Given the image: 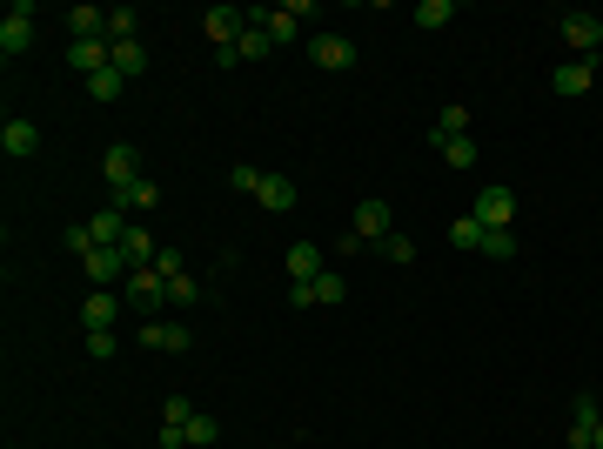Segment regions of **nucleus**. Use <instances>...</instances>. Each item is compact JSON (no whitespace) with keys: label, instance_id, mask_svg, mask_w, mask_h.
Here are the masks:
<instances>
[{"label":"nucleus","instance_id":"nucleus-33","mask_svg":"<svg viewBox=\"0 0 603 449\" xmlns=\"http://www.w3.org/2000/svg\"><path fill=\"white\" fill-rule=\"evenodd\" d=\"M88 94H94V101H101V108H108V101H121V74H114V68L88 74Z\"/></svg>","mask_w":603,"mask_h":449},{"label":"nucleus","instance_id":"nucleus-36","mask_svg":"<svg viewBox=\"0 0 603 449\" xmlns=\"http://www.w3.org/2000/svg\"><path fill=\"white\" fill-rule=\"evenodd\" d=\"M114 349H121V329H94V336H88V356L94 362H108Z\"/></svg>","mask_w":603,"mask_h":449},{"label":"nucleus","instance_id":"nucleus-37","mask_svg":"<svg viewBox=\"0 0 603 449\" xmlns=\"http://www.w3.org/2000/svg\"><path fill=\"white\" fill-rule=\"evenodd\" d=\"M161 423H181V429H188V423H195V403H188V396H168V409H161Z\"/></svg>","mask_w":603,"mask_h":449},{"label":"nucleus","instance_id":"nucleus-39","mask_svg":"<svg viewBox=\"0 0 603 449\" xmlns=\"http://www.w3.org/2000/svg\"><path fill=\"white\" fill-rule=\"evenodd\" d=\"M590 449H603V423H597V429H590Z\"/></svg>","mask_w":603,"mask_h":449},{"label":"nucleus","instance_id":"nucleus-20","mask_svg":"<svg viewBox=\"0 0 603 449\" xmlns=\"http://www.w3.org/2000/svg\"><path fill=\"white\" fill-rule=\"evenodd\" d=\"M121 255H128V269H148V262L161 255V242H155L141 222H128V235H121Z\"/></svg>","mask_w":603,"mask_h":449},{"label":"nucleus","instance_id":"nucleus-14","mask_svg":"<svg viewBox=\"0 0 603 449\" xmlns=\"http://www.w3.org/2000/svg\"><path fill=\"white\" fill-rule=\"evenodd\" d=\"M356 235H362V242H389V235H396V228H389V202H382V195L356 202Z\"/></svg>","mask_w":603,"mask_h":449},{"label":"nucleus","instance_id":"nucleus-28","mask_svg":"<svg viewBox=\"0 0 603 449\" xmlns=\"http://www.w3.org/2000/svg\"><path fill=\"white\" fill-rule=\"evenodd\" d=\"M201 295H208V289H201V282H195V275H175V282H168V309H195V302H201Z\"/></svg>","mask_w":603,"mask_h":449},{"label":"nucleus","instance_id":"nucleus-25","mask_svg":"<svg viewBox=\"0 0 603 449\" xmlns=\"http://www.w3.org/2000/svg\"><path fill=\"white\" fill-rule=\"evenodd\" d=\"M409 21L423 27V34H436V27H449V21H456V0H423V7H416Z\"/></svg>","mask_w":603,"mask_h":449},{"label":"nucleus","instance_id":"nucleus-16","mask_svg":"<svg viewBox=\"0 0 603 449\" xmlns=\"http://www.w3.org/2000/svg\"><path fill=\"white\" fill-rule=\"evenodd\" d=\"M101 175H108L114 188H128V181H141V155H134L128 141H114L108 155H101Z\"/></svg>","mask_w":603,"mask_h":449},{"label":"nucleus","instance_id":"nucleus-15","mask_svg":"<svg viewBox=\"0 0 603 449\" xmlns=\"http://www.w3.org/2000/svg\"><path fill=\"white\" fill-rule=\"evenodd\" d=\"M603 423L597 396H570V449H590V429Z\"/></svg>","mask_w":603,"mask_h":449},{"label":"nucleus","instance_id":"nucleus-23","mask_svg":"<svg viewBox=\"0 0 603 449\" xmlns=\"http://www.w3.org/2000/svg\"><path fill=\"white\" fill-rule=\"evenodd\" d=\"M108 47H114V61H108V68L121 74V81H134V74H148V47H141V41H108Z\"/></svg>","mask_w":603,"mask_h":449},{"label":"nucleus","instance_id":"nucleus-26","mask_svg":"<svg viewBox=\"0 0 603 449\" xmlns=\"http://www.w3.org/2000/svg\"><path fill=\"white\" fill-rule=\"evenodd\" d=\"M108 41H141V14L134 7H108Z\"/></svg>","mask_w":603,"mask_h":449},{"label":"nucleus","instance_id":"nucleus-31","mask_svg":"<svg viewBox=\"0 0 603 449\" xmlns=\"http://www.w3.org/2000/svg\"><path fill=\"white\" fill-rule=\"evenodd\" d=\"M188 443H195V449L222 443V423H215V416H208V409H195V423H188Z\"/></svg>","mask_w":603,"mask_h":449},{"label":"nucleus","instance_id":"nucleus-32","mask_svg":"<svg viewBox=\"0 0 603 449\" xmlns=\"http://www.w3.org/2000/svg\"><path fill=\"white\" fill-rule=\"evenodd\" d=\"M449 242L456 248H483V222H476V215H456V222H449Z\"/></svg>","mask_w":603,"mask_h":449},{"label":"nucleus","instance_id":"nucleus-3","mask_svg":"<svg viewBox=\"0 0 603 449\" xmlns=\"http://www.w3.org/2000/svg\"><path fill=\"white\" fill-rule=\"evenodd\" d=\"M342 295H349V282H342L335 269H322L315 282H289V309H315V302H322V309H335Z\"/></svg>","mask_w":603,"mask_h":449},{"label":"nucleus","instance_id":"nucleus-6","mask_svg":"<svg viewBox=\"0 0 603 449\" xmlns=\"http://www.w3.org/2000/svg\"><path fill=\"white\" fill-rule=\"evenodd\" d=\"M590 81H597V61H590V54H570L563 68H550V94H563V101L590 94Z\"/></svg>","mask_w":603,"mask_h":449},{"label":"nucleus","instance_id":"nucleus-11","mask_svg":"<svg viewBox=\"0 0 603 449\" xmlns=\"http://www.w3.org/2000/svg\"><path fill=\"white\" fill-rule=\"evenodd\" d=\"M309 54H315V68H329V74L356 68V41H342V34H315Z\"/></svg>","mask_w":603,"mask_h":449},{"label":"nucleus","instance_id":"nucleus-34","mask_svg":"<svg viewBox=\"0 0 603 449\" xmlns=\"http://www.w3.org/2000/svg\"><path fill=\"white\" fill-rule=\"evenodd\" d=\"M476 255H490V262H510V255H516V235H510V228H496V235H483V248H476Z\"/></svg>","mask_w":603,"mask_h":449},{"label":"nucleus","instance_id":"nucleus-21","mask_svg":"<svg viewBox=\"0 0 603 449\" xmlns=\"http://www.w3.org/2000/svg\"><path fill=\"white\" fill-rule=\"evenodd\" d=\"M155 202H161L155 181H128V188H114V208H121V215H148Z\"/></svg>","mask_w":603,"mask_h":449},{"label":"nucleus","instance_id":"nucleus-7","mask_svg":"<svg viewBox=\"0 0 603 449\" xmlns=\"http://www.w3.org/2000/svg\"><path fill=\"white\" fill-rule=\"evenodd\" d=\"M0 155L7 161H34L41 155V128L21 121V114H7V121H0Z\"/></svg>","mask_w":603,"mask_h":449},{"label":"nucleus","instance_id":"nucleus-1","mask_svg":"<svg viewBox=\"0 0 603 449\" xmlns=\"http://www.w3.org/2000/svg\"><path fill=\"white\" fill-rule=\"evenodd\" d=\"M121 295H128V309L141 315V322H161V315H168V282H161L155 262H148V269H128Z\"/></svg>","mask_w":603,"mask_h":449},{"label":"nucleus","instance_id":"nucleus-29","mask_svg":"<svg viewBox=\"0 0 603 449\" xmlns=\"http://www.w3.org/2000/svg\"><path fill=\"white\" fill-rule=\"evenodd\" d=\"M235 54H242V61H268V54H275V41H268L262 27L248 21V27H242V41H235Z\"/></svg>","mask_w":603,"mask_h":449},{"label":"nucleus","instance_id":"nucleus-13","mask_svg":"<svg viewBox=\"0 0 603 449\" xmlns=\"http://www.w3.org/2000/svg\"><path fill=\"white\" fill-rule=\"evenodd\" d=\"M114 322H121V295H114V289H94L88 302H81V329L94 336V329H114Z\"/></svg>","mask_w":603,"mask_h":449},{"label":"nucleus","instance_id":"nucleus-18","mask_svg":"<svg viewBox=\"0 0 603 449\" xmlns=\"http://www.w3.org/2000/svg\"><path fill=\"white\" fill-rule=\"evenodd\" d=\"M322 269H329L322 242H295V248H289V282H315Z\"/></svg>","mask_w":603,"mask_h":449},{"label":"nucleus","instance_id":"nucleus-2","mask_svg":"<svg viewBox=\"0 0 603 449\" xmlns=\"http://www.w3.org/2000/svg\"><path fill=\"white\" fill-rule=\"evenodd\" d=\"M469 215L483 222V235L510 228V222H516V188H503V181H483V188H476V202H469Z\"/></svg>","mask_w":603,"mask_h":449},{"label":"nucleus","instance_id":"nucleus-17","mask_svg":"<svg viewBox=\"0 0 603 449\" xmlns=\"http://www.w3.org/2000/svg\"><path fill=\"white\" fill-rule=\"evenodd\" d=\"M88 235H94V248H121V235H128V215H121V208H94L88 215Z\"/></svg>","mask_w":603,"mask_h":449},{"label":"nucleus","instance_id":"nucleus-24","mask_svg":"<svg viewBox=\"0 0 603 449\" xmlns=\"http://www.w3.org/2000/svg\"><path fill=\"white\" fill-rule=\"evenodd\" d=\"M456 135H469V108H463V101H449V108H443V121L429 128V148H436V141H456Z\"/></svg>","mask_w":603,"mask_h":449},{"label":"nucleus","instance_id":"nucleus-30","mask_svg":"<svg viewBox=\"0 0 603 449\" xmlns=\"http://www.w3.org/2000/svg\"><path fill=\"white\" fill-rule=\"evenodd\" d=\"M228 188H235V195H255V188H262V168H255V161H228Z\"/></svg>","mask_w":603,"mask_h":449},{"label":"nucleus","instance_id":"nucleus-12","mask_svg":"<svg viewBox=\"0 0 603 449\" xmlns=\"http://www.w3.org/2000/svg\"><path fill=\"white\" fill-rule=\"evenodd\" d=\"M248 21L262 27V34H268V41H275V47H289L295 34H302V21H295L289 7H248Z\"/></svg>","mask_w":603,"mask_h":449},{"label":"nucleus","instance_id":"nucleus-35","mask_svg":"<svg viewBox=\"0 0 603 449\" xmlns=\"http://www.w3.org/2000/svg\"><path fill=\"white\" fill-rule=\"evenodd\" d=\"M376 248L396 262V269H409V262H416V242H409V235H389V242H376Z\"/></svg>","mask_w":603,"mask_h":449},{"label":"nucleus","instance_id":"nucleus-27","mask_svg":"<svg viewBox=\"0 0 603 449\" xmlns=\"http://www.w3.org/2000/svg\"><path fill=\"white\" fill-rule=\"evenodd\" d=\"M436 155L449 168H476V135H456V141H436Z\"/></svg>","mask_w":603,"mask_h":449},{"label":"nucleus","instance_id":"nucleus-38","mask_svg":"<svg viewBox=\"0 0 603 449\" xmlns=\"http://www.w3.org/2000/svg\"><path fill=\"white\" fill-rule=\"evenodd\" d=\"M155 269H161V282H175V275H188V269H181V248H161V255H155Z\"/></svg>","mask_w":603,"mask_h":449},{"label":"nucleus","instance_id":"nucleus-22","mask_svg":"<svg viewBox=\"0 0 603 449\" xmlns=\"http://www.w3.org/2000/svg\"><path fill=\"white\" fill-rule=\"evenodd\" d=\"M255 202H262L268 215H289V208H295V181H282V175H262V188H255Z\"/></svg>","mask_w":603,"mask_h":449},{"label":"nucleus","instance_id":"nucleus-8","mask_svg":"<svg viewBox=\"0 0 603 449\" xmlns=\"http://www.w3.org/2000/svg\"><path fill=\"white\" fill-rule=\"evenodd\" d=\"M201 27H208V41H215V47H235V41H242V27H248V7H208Z\"/></svg>","mask_w":603,"mask_h":449},{"label":"nucleus","instance_id":"nucleus-5","mask_svg":"<svg viewBox=\"0 0 603 449\" xmlns=\"http://www.w3.org/2000/svg\"><path fill=\"white\" fill-rule=\"evenodd\" d=\"M141 349H155V356H181V349H195V336H188V322H168V315H161V322H141Z\"/></svg>","mask_w":603,"mask_h":449},{"label":"nucleus","instance_id":"nucleus-9","mask_svg":"<svg viewBox=\"0 0 603 449\" xmlns=\"http://www.w3.org/2000/svg\"><path fill=\"white\" fill-rule=\"evenodd\" d=\"M563 41L597 61V47H603V14H563Z\"/></svg>","mask_w":603,"mask_h":449},{"label":"nucleus","instance_id":"nucleus-4","mask_svg":"<svg viewBox=\"0 0 603 449\" xmlns=\"http://www.w3.org/2000/svg\"><path fill=\"white\" fill-rule=\"evenodd\" d=\"M27 47H34V0H14V7H7V21H0V54H7V61H21Z\"/></svg>","mask_w":603,"mask_h":449},{"label":"nucleus","instance_id":"nucleus-19","mask_svg":"<svg viewBox=\"0 0 603 449\" xmlns=\"http://www.w3.org/2000/svg\"><path fill=\"white\" fill-rule=\"evenodd\" d=\"M114 61V47L108 41H67V68H81V74H101Z\"/></svg>","mask_w":603,"mask_h":449},{"label":"nucleus","instance_id":"nucleus-10","mask_svg":"<svg viewBox=\"0 0 603 449\" xmlns=\"http://www.w3.org/2000/svg\"><path fill=\"white\" fill-rule=\"evenodd\" d=\"M81 269H88L94 289H114V282H128V255H121V248H94Z\"/></svg>","mask_w":603,"mask_h":449}]
</instances>
